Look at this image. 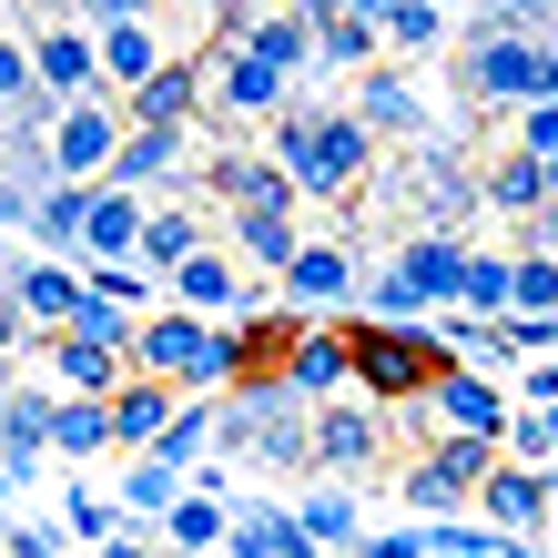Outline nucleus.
Returning a JSON list of instances; mask_svg holds the SVG:
<instances>
[{
	"label": "nucleus",
	"instance_id": "nucleus-15",
	"mask_svg": "<svg viewBox=\"0 0 558 558\" xmlns=\"http://www.w3.org/2000/svg\"><path fill=\"white\" fill-rule=\"evenodd\" d=\"M376 447H386V416L376 407H315V468L325 477L355 487V477L376 468Z\"/></svg>",
	"mask_w": 558,
	"mask_h": 558
},
{
	"label": "nucleus",
	"instance_id": "nucleus-11",
	"mask_svg": "<svg viewBox=\"0 0 558 558\" xmlns=\"http://www.w3.org/2000/svg\"><path fill=\"white\" fill-rule=\"evenodd\" d=\"M477 183H487V214H498V223H518V234L538 244V223L558 214V193H548V162H538V153H508V143H498V162H487Z\"/></svg>",
	"mask_w": 558,
	"mask_h": 558
},
{
	"label": "nucleus",
	"instance_id": "nucleus-2",
	"mask_svg": "<svg viewBox=\"0 0 558 558\" xmlns=\"http://www.w3.org/2000/svg\"><path fill=\"white\" fill-rule=\"evenodd\" d=\"M133 376L173 386V397H204V386H244V376H254V355H244V325H214V315L162 305V315H143Z\"/></svg>",
	"mask_w": 558,
	"mask_h": 558
},
{
	"label": "nucleus",
	"instance_id": "nucleus-19",
	"mask_svg": "<svg viewBox=\"0 0 558 558\" xmlns=\"http://www.w3.org/2000/svg\"><path fill=\"white\" fill-rule=\"evenodd\" d=\"M548 498H558V477H538V468H518V457H508V468L477 487V518H487V529H508V538H538Z\"/></svg>",
	"mask_w": 558,
	"mask_h": 558
},
{
	"label": "nucleus",
	"instance_id": "nucleus-17",
	"mask_svg": "<svg viewBox=\"0 0 558 558\" xmlns=\"http://www.w3.org/2000/svg\"><path fill=\"white\" fill-rule=\"evenodd\" d=\"M153 214H162V204H143V193H122V183H102V193H92V244H82V265H143Z\"/></svg>",
	"mask_w": 558,
	"mask_h": 558
},
{
	"label": "nucleus",
	"instance_id": "nucleus-23",
	"mask_svg": "<svg viewBox=\"0 0 558 558\" xmlns=\"http://www.w3.org/2000/svg\"><path fill=\"white\" fill-rule=\"evenodd\" d=\"M416 468H426V477H447L457 498L477 508V487L508 468V447H498V437H426V457H416Z\"/></svg>",
	"mask_w": 558,
	"mask_h": 558
},
{
	"label": "nucleus",
	"instance_id": "nucleus-1",
	"mask_svg": "<svg viewBox=\"0 0 558 558\" xmlns=\"http://www.w3.org/2000/svg\"><path fill=\"white\" fill-rule=\"evenodd\" d=\"M265 153L294 173V193H315V204H345L355 183H376V133L355 122V102H294Z\"/></svg>",
	"mask_w": 558,
	"mask_h": 558
},
{
	"label": "nucleus",
	"instance_id": "nucleus-18",
	"mask_svg": "<svg viewBox=\"0 0 558 558\" xmlns=\"http://www.w3.org/2000/svg\"><path fill=\"white\" fill-rule=\"evenodd\" d=\"M355 122H366L376 143H426V133H437V122H426V92L407 72H366V82H355Z\"/></svg>",
	"mask_w": 558,
	"mask_h": 558
},
{
	"label": "nucleus",
	"instance_id": "nucleus-14",
	"mask_svg": "<svg viewBox=\"0 0 558 558\" xmlns=\"http://www.w3.org/2000/svg\"><path fill=\"white\" fill-rule=\"evenodd\" d=\"M275 294H284L294 315H315V305H345V315H355V305H366V284H355V254H345V234H315V244H305V265H294Z\"/></svg>",
	"mask_w": 558,
	"mask_h": 558
},
{
	"label": "nucleus",
	"instance_id": "nucleus-3",
	"mask_svg": "<svg viewBox=\"0 0 558 558\" xmlns=\"http://www.w3.org/2000/svg\"><path fill=\"white\" fill-rule=\"evenodd\" d=\"M345 345H355V386L386 407L407 397H437V376H457V355L437 325H376V315H345Z\"/></svg>",
	"mask_w": 558,
	"mask_h": 558
},
{
	"label": "nucleus",
	"instance_id": "nucleus-7",
	"mask_svg": "<svg viewBox=\"0 0 558 558\" xmlns=\"http://www.w3.org/2000/svg\"><path fill=\"white\" fill-rule=\"evenodd\" d=\"M31 61H41V82L61 92V102H102V41L82 31V11L61 21V11H31Z\"/></svg>",
	"mask_w": 558,
	"mask_h": 558
},
{
	"label": "nucleus",
	"instance_id": "nucleus-43",
	"mask_svg": "<svg viewBox=\"0 0 558 558\" xmlns=\"http://www.w3.org/2000/svg\"><path fill=\"white\" fill-rule=\"evenodd\" d=\"M102 558H153V548H143V529H133V538H122V548H102Z\"/></svg>",
	"mask_w": 558,
	"mask_h": 558
},
{
	"label": "nucleus",
	"instance_id": "nucleus-4",
	"mask_svg": "<svg viewBox=\"0 0 558 558\" xmlns=\"http://www.w3.org/2000/svg\"><path fill=\"white\" fill-rule=\"evenodd\" d=\"M457 82H468V102L538 112V102H558V41H508V31H468L457 21Z\"/></svg>",
	"mask_w": 558,
	"mask_h": 558
},
{
	"label": "nucleus",
	"instance_id": "nucleus-26",
	"mask_svg": "<svg viewBox=\"0 0 558 558\" xmlns=\"http://www.w3.org/2000/svg\"><path fill=\"white\" fill-rule=\"evenodd\" d=\"M173 305L183 315H223V305H254V284H244L234 254H193V265L173 275Z\"/></svg>",
	"mask_w": 558,
	"mask_h": 558
},
{
	"label": "nucleus",
	"instance_id": "nucleus-13",
	"mask_svg": "<svg viewBox=\"0 0 558 558\" xmlns=\"http://www.w3.org/2000/svg\"><path fill=\"white\" fill-rule=\"evenodd\" d=\"M284 386L305 407H345V386H355V345H345V315L336 325H305V345L284 355Z\"/></svg>",
	"mask_w": 558,
	"mask_h": 558
},
{
	"label": "nucleus",
	"instance_id": "nucleus-30",
	"mask_svg": "<svg viewBox=\"0 0 558 558\" xmlns=\"http://www.w3.org/2000/svg\"><path fill=\"white\" fill-rule=\"evenodd\" d=\"M376 31H386V51H447L457 11H437V0H376Z\"/></svg>",
	"mask_w": 558,
	"mask_h": 558
},
{
	"label": "nucleus",
	"instance_id": "nucleus-32",
	"mask_svg": "<svg viewBox=\"0 0 558 558\" xmlns=\"http://www.w3.org/2000/svg\"><path fill=\"white\" fill-rule=\"evenodd\" d=\"M193 254H204V214H153V234H143V275L173 284Z\"/></svg>",
	"mask_w": 558,
	"mask_h": 558
},
{
	"label": "nucleus",
	"instance_id": "nucleus-21",
	"mask_svg": "<svg viewBox=\"0 0 558 558\" xmlns=\"http://www.w3.org/2000/svg\"><path fill=\"white\" fill-rule=\"evenodd\" d=\"M397 275L447 315L457 294H468V244H447V234H407V244H397Z\"/></svg>",
	"mask_w": 558,
	"mask_h": 558
},
{
	"label": "nucleus",
	"instance_id": "nucleus-42",
	"mask_svg": "<svg viewBox=\"0 0 558 558\" xmlns=\"http://www.w3.org/2000/svg\"><path fill=\"white\" fill-rule=\"evenodd\" d=\"M518 407H558V355H548V366H529V376H518Z\"/></svg>",
	"mask_w": 558,
	"mask_h": 558
},
{
	"label": "nucleus",
	"instance_id": "nucleus-40",
	"mask_svg": "<svg viewBox=\"0 0 558 558\" xmlns=\"http://www.w3.org/2000/svg\"><path fill=\"white\" fill-rule=\"evenodd\" d=\"M366 558H437V548H426V529H376Z\"/></svg>",
	"mask_w": 558,
	"mask_h": 558
},
{
	"label": "nucleus",
	"instance_id": "nucleus-22",
	"mask_svg": "<svg viewBox=\"0 0 558 558\" xmlns=\"http://www.w3.org/2000/svg\"><path fill=\"white\" fill-rule=\"evenodd\" d=\"M234 518H244V508H223V487H193V498L162 518V548H173V558H223Z\"/></svg>",
	"mask_w": 558,
	"mask_h": 558
},
{
	"label": "nucleus",
	"instance_id": "nucleus-28",
	"mask_svg": "<svg viewBox=\"0 0 558 558\" xmlns=\"http://www.w3.org/2000/svg\"><path fill=\"white\" fill-rule=\"evenodd\" d=\"M112 498L133 508V529H143V518H173V508L193 498V477L162 468V457H122V487H112Z\"/></svg>",
	"mask_w": 558,
	"mask_h": 558
},
{
	"label": "nucleus",
	"instance_id": "nucleus-38",
	"mask_svg": "<svg viewBox=\"0 0 558 558\" xmlns=\"http://www.w3.org/2000/svg\"><path fill=\"white\" fill-rule=\"evenodd\" d=\"M92 294H102V305H122V315H133L143 294H153V275H143V265H92Z\"/></svg>",
	"mask_w": 558,
	"mask_h": 558
},
{
	"label": "nucleus",
	"instance_id": "nucleus-31",
	"mask_svg": "<svg viewBox=\"0 0 558 558\" xmlns=\"http://www.w3.org/2000/svg\"><path fill=\"white\" fill-rule=\"evenodd\" d=\"M61 529H72L92 558H102V548H122V538H133V508H122V498H102V487H72V498H61Z\"/></svg>",
	"mask_w": 558,
	"mask_h": 558
},
{
	"label": "nucleus",
	"instance_id": "nucleus-16",
	"mask_svg": "<svg viewBox=\"0 0 558 558\" xmlns=\"http://www.w3.org/2000/svg\"><path fill=\"white\" fill-rule=\"evenodd\" d=\"M305 11H315V61L325 72H366V61L386 51L376 0H305Z\"/></svg>",
	"mask_w": 558,
	"mask_h": 558
},
{
	"label": "nucleus",
	"instance_id": "nucleus-39",
	"mask_svg": "<svg viewBox=\"0 0 558 558\" xmlns=\"http://www.w3.org/2000/svg\"><path fill=\"white\" fill-rule=\"evenodd\" d=\"M508 153H538V162H558V102H538V112H518V133H508Z\"/></svg>",
	"mask_w": 558,
	"mask_h": 558
},
{
	"label": "nucleus",
	"instance_id": "nucleus-44",
	"mask_svg": "<svg viewBox=\"0 0 558 558\" xmlns=\"http://www.w3.org/2000/svg\"><path fill=\"white\" fill-rule=\"evenodd\" d=\"M538 244H548V254H558V214H548V223H538Z\"/></svg>",
	"mask_w": 558,
	"mask_h": 558
},
{
	"label": "nucleus",
	"instance_id": "nucleus-12",
	"mask_svg": "<svg viewBox=\"0 0 558 558\" xmlns=\"http://www.w3.org/2000/svg\"><path fill=\"white\" fill-rule=\"evenodd\" d=\"M426 416H437V437H498L508 447V426H518V407L487 386L477 366H457V376H437V397H426Z\"/></svg>",
	"mask_w": 558,
	"mask_h": 558
},
{
	"label": "nucleus",
	"instance_id": "nucleus-34",
	"mask_svg": "<svg viewBox=\"0 0 558 558\" xmlns=\"http://www.w3.org/2000/svg\"><path fill=\"white\" fill-rule=\"evenodd\" d=\"M508 457H518V468H538V477H558V407H518Z\"/></svg>",
	"mask_w": 558,
	"mask_h": 558
},
{
	"label": "nucleus",
	"instance_id": "nucleus-20",
	"mask_svg": "<svg viewBox=\"0 0 558 558\" xmlns=\"http://www.w3.org/2000/svg\"><path fill=\"white\" fill-rule=\"evenodd\" d=\"M193 112H214V102H204V61H173L162 82H143L133 102H122V122H133V133H183Z\"/></svg>",
	"mask_w": 558,
	"mask_h": 558
},
{
	"label": "nucleus",
	"instance_id": "nucleus-5",
	"mask_svg": "<svg viewBox=\"0 0 558 558\" xmlns=\"http://www.w3.org/2000/svg\"><path fill=\"white\" fill-rule=\"evenodd\" d=\"M204 102H214L223 122H254V133H275V122L294 112V82L275 72V61H254L244 41H214V61H204Z\"/></svg>",
	"mask_w": 558,
	"mask_h": 558
},
{
	"label": "nucleus",
	"instance_id": "nucleus-8",
	"mask_svg": "<svg viewBox=\"0 0 558 558\" xmlns=\"http://www.w3.org/2000/svg\"><path fill=\"white\" fill-rule=\"evenodd\" d=\"M82 305H92V275L82 265H51V254L11 265V325H31V336H72Z\"/></svg>",
	"mask_w": 558,
	"mask_h": 558
},
{
	"label": "nucleus",
	"instance_id": "nucleus-25",
	"mask_svg": "<svg viewBox=\"0 0 558 558\" xmlns=\"http://www.w3.org/2000/svg\"><path fill=\"white\" fill-rule=\"evenodd\" d=\"M223 558H325V548L305 538V518H294V508H244L234 538H223Z\"/></svg>",
	"mask_w": 558,
	"mask_h": 558
},
{
	"label": "nucleus",
	"instance_id": "nucleus-6",
	"mask_svg": "<svg viewBox=\"0 0 558 558\" xmlns=\"http://www.w3.org/2000/svg\"><path fill=\"white\" fill-rule=\"evenodd\" d=\"M82 21H92V41H102V82H112V92H143V82L173 72L143 0H102V11H82Z\"/></svg>",
	"mask_w": 558,
	"mask_h": 558
},
{
	"label": "nucleus",
	"instance_id": "nucleus-10",
	"mask_svg": "<svg viewBox=\"0 0 558 558\" xmlns=\"http://www.w3.org/2000/svg\"><path fill=\"white\" fill-rule=\"evenodd\" d=\"M51 426H61V407L41 397V386H11V407H0V487H11V508L31 498V477H41Z\"/></svg>",
	"mask_w": 558,
	"mask_h": 558
},
{
	"label": "nucleus",
	"instance_id": "nucleus-29",
	"mask_svg": "<svg viewBox=\"0 0 558 558\" xmlns=\"http://www.w3.org/2000/svg\"><path fill=\"white\" fill-rule=\"evenodd\" d=\"M244 51H254V61H275V72L294 82V72H305V61H315V11H254Z\"/></svg>",
	"mask_w": 558,
	"mask_h": 558
},
{
	"label": "nucleus",
	"instance_id": "nucleus-9",
	"mask_svg": "<svg viewBox=\"0 0 558 558\" xmlns=\"http://www.w3.org/2000/svg\"><path fill=\"white\" fill-rule=\"evenodd\" d=\"M122 143H133L122 102H72V112H61V133H51V153H61V183H112Z\"/></svg>",
	"mask_w": 558,
	"mask_h": 558
},
{
	"label": "nucleus",
	"instance_id": "nucleus-36",
	"mask_svg": "<svg viewBox=\"0 0 558 558\" xmlns=\"http://www.w3.org/2000/svg\"><path fill=\"white\" fill-rule=\"evenodd\" d=\"M437 336H447V355H457V366H477V355H498V315L447 305V315H437Z\"/></svg>",
	"mask_w": 558,
	"mask_h": 558
},
{
	"label": "nucleus",
	"instance_id": "nucleus-35",
	"mask_svg": "<svg viewBox=\"0 0 558 558\" xmlns=\"http://www.w3.org/2000/svg\"><path fill=\"white\" fill-rule=\"evenodd\" d=\"M518 315H558V254L518 244Z\"/></svg>",
	"mask_w": 558,
	"mask_h": 558
},
{
	"label": "nucleus",
	"instance_id": "nucleus-24",
	"mask_svg": "<svg viewBox=\"0 0 558 558\" xmlns=\"http://www.w3.org/2000/svg\"><path fill=\"white\" fill-rule=\"evenodd\" d=\"M294 518H305V538L325 558H366V508H355V487H315V498H294Z\"/></svg>",
	"mask_w": 558,
	"mask_h": 558
},
{
	"label": "nucleus",
	"instance_id": "nucleus-41",
	"mask_svg": "<svg viewBox=\"0 0 558 558\" xmlns=\"http://www.w3.org/2000/svg\"><path fill=\"white\" fill-rule=\"evenodd\" d=\"M11 558H61V529H41V518L21 529V518H11Z\"/></svg>",
	"mask_w": 558,
	"mask_h": 558
},
{
	"label": "nucleus",
	"instance_id": "nucleus-37",
	"mask_svg": "<svg viewBox=\"0 0 558 558\" xmlns=\"http://www.w3.org/2000/svg\"><path fill=\"white\" fill-rule=\"evenodd\" d=\"M426 548H437V558H498L508 538L487 529V518H447V529H426Z\"/></svg>",
	"mask_w": 558,
	"mask_h": 558
},
{
	"label": "nucleus",
	"instance_id": "nucleus-27",
	"mask_svg": "<svg viewBox=\"0 0 558 558\" xmlns=\"http://www.w3.org/2000/svg\"><path fill=\"white\" fill-rule=\"evenodd\" d=\"M173 173H193V133H133L122 162H112L122 193H153V183H173Z\"/></svg>",
	"mask_w": 558,
	"mask_h": 558
},
{
	"label": "nucleus",
	"instance_id": "nucleus-33",
	"mask_svg": "<svg viewBox=\"0 0 558 558\" xmlns=\"http://www.w3.org/2000/svg\"><path fill=\"white\" fill-rule=\"evenodd\" d=\"M102 447H112V407H102V397H61L51 457H102Z\"/></svg>",
	"mask_w": 558,
	"mask_h": 558
}]
</instances>
